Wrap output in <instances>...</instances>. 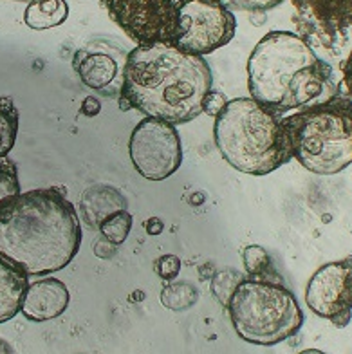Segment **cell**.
Instances as JSON below:
<instances>
[{
    "instance_id": "cell-5",
    "label": "cell",
    "mask_w": 352,
    "mask_h": 354,
    "mask_svg": "<svg viewBox=\"0 0 352 354\" xmlns=\"http://www.w3.org/2000/svg\"><path fill=\"white\" fill-rule=\"evenodd\" d=\"M293 158L318 176H334L352 165V100L336 94L329 102L282 118Z\"/></svg>"
},
{
    "instance_id": "cell-27",
    "label": "cell",
    "mask_w": 352,
    "mask_h": 354,
    "mask_svg": "<svg viewBox=\"0 0 352 354\" xmlns=\"http://www.w3.org/2000/svg\"><path fill=\"white\" fill-rule=\"evenodd\" d=\"M343 85L347 88V96L352 100V53L343 64Z\"/></svg>"
},
{
    "instance_id": "cell-13",
    "label": "cell",
    "mask_w": 352,
    "mask_h": 354,
    "mask_svg": "<svg viewBox=\"0 0 352 354\" xmlns=\"http://www.w3.org/2000/svg\"><path fill=\"white\" fill-rule=\"evenodd\" d=\"M69 289L58 279H42L28 286L22 302L24 317L31 322H47L64 315L69 308Z\"/></svg>"
},
{
    "instance_id": "cell-3",
    "label": "cell",
    "mask_w": 352,
    "mask_h": 354,
    "mask_svg": "<svg viewBox=\"0 0 352 354\" xmlns=\"http://www.w3.org/2000/svg\"><path fill=\"white\" fill-rule=\"evenodd\" d=\"M251 98L277 116L329 102L340 94L333 67L291 31L266 35L248 60Z\"/></svg>"
},
{
    "instance_id": "cell-16",
    "label": "cell",
    "mask_w": 352,
    "mask_h": 354,
    "mask_svg": "<svg viewBox=\"0 0 352 354\" xmlns=\"http://www.w3.org/2000/svg\"><path fill=\"white\" fill-rule=\"evenodd\" d=\"M67 15H69V6L65 0H33L26 8L24 22L35 31H44L64 24Z\"/></svg>"
},
{
    "instance_id": "cell-20",
    "label": "cell",
    "mask_w": 352,
    "mask_h": 354,
    "mask_svg": "<svg viewBox=\"0 0 352 354\" xmlns=\"http://www.w3.org/2000/svg\"><path fill=\"white\" fill-rule=\"evenodd\" d=\"M130 230H132V215L127 210L114 212L100 224V232H102L103 239L114 246L125 243Z\"/></svg>"
},
{
    "instance_id": "cell-28",
    "label": "cell",
    "mask_w": 352,
    "mask_h": 354,
    "mask_svg": "<svg viewBox=\"0 0 352 354\" xmlns=\"http://www.w3.org/2000/svg\"><path fill=\"white\" fill-rule=\"evenodd\" d=\"M0 354H13V347L2 338H0Z\"/></svg>"
},
{
    "instance_id": "cell-15",
    "label": "cell",
    "mask_w": 352,
    "mask_h": 354,
    "mask_svg": "<svg viewBox=\"0 0 352 354\" xmlns=\"http://www.w3.org/2000/svg\"><path fill=\"white\" fill-rule=\"evenodd\" d=\"M28 286L29 277L0 257V324L19 315Z\"/></svg>"
},
{
    "instance_id": "cell-9",
    "label": "cell",
    "mask_w": 352,
    "mask_h": 354,
    "mask_svg": "<svg viewBox=\"0 0 352 354\" xmlns=\"http://www.w3.org/2000/svg\"><path fill=\"white\" fill-rule=\"evenodd\" d=\"M297 35L313 49L338 55L352 44V0H293Z\"/></svg>"
},
{
    "instance_id": "cell-6",
    "label": "cell",
    "mask_w": 352,
    "mask_h": 354,
    "mask_svg": "<svg viewBox=\"0 0 352 354\" xmlns=\"http://www.w3.org/2000/svg\"><path fill=\"white\" fill-rule=\"evenodd\" d=\"M228 311L242 340L271 347L289 340L304 326V313L284 280L244 277L233 291Z\"/></svg>"
},
{
    "instance_id": "cell-11",
    "label": "cell",
    "mask_w": 352,
    "mask_h": 354,
    "mask_svg": "<svg viewBox=\"0 0 352 354\" xmlns=\"http://www.w3.org/2000/svg\"><path fill=\"white\" fill-rule=\"evenodd\" d=\"M306 304L320 318L336 327H347L352 320V257L324 264L311 277Z\"/></svg>"
},
{
    "instance_id": "cell-8",
    "label": "cell",
    "mask_w": 352,
    "mask_h": 354,
    "mask_svg": "<svg viewBox=\"0 0 352 354\" xmlns=\"http://www.w3.org/2000/svg\"><path fill=\"white\" fill-rule=\"evenodd\" d=\"M235 31V15L219 0H181L174 46L190 55L204 56L232 42Z\"/></svg>"
},
{
    "instance_id": "cell-23",
    "label": "cell",
    "mask_w": 352,
    "mask_h": 354,
    "mask_svg": "<svg viewBox=\"0 0 352 354\" xmlns=\"http://www.w3.org/2000/svg\"><path fill=\"white\" fill-rule=\"evenodd\" d=\"M230 11H251V13H264L280 6L284 0H219Z\"/></svg>"
},
{
    "instance_id": "cell-10",
    "label": "cell",
    "mask_w": 352,
    "mask_h": 354,
    "mask_svg": "<svg viewBox=\"0 0 352 354\" xmlns=\"http://www.w3.org/2000/svg\"><path fill=\"white\" fill-rule=\"evenodd\" d=\"M132 165L145 179L163 181L183 163L181 138L176 125L147 118L136 125L129 143Z\"/></svg>"
},
{
    "instance_id": "cell-18",
    "label": "cell",
    "mask_w": 352,
    "mask_h": 354,
    "mask_svg": "<svg viewBox=\"0 0 352 354\" xmlns=\"http://www.w3.org/2000/svg\"><path fill=\"white\" fill-rule=\"evenodd\" d=\"M242 261H244V268L248 271V277H255V279H275L280 280V273L275 270L273 261L269 253L266 252L262 246L251 244V246L244 248L242 252Z\"/></svg>"
},
{
    "instance_id": "cell-22",
    "label": "cell",
    "mask_w": 352,
    "mask_h": 354,
    "mask_svg": "<svg viewBox=\"0 0 352 354\" xmlns=\"http://www.w3.org/2000/svg\"><path fill=\"white\" fill-rule=\"evenodd\" d=\"M20 181H19V168L15 161L4 158L0 159V203L10 199L20 194Z\"/></svg>"
},
{
    "instance_id": "cell-31",
    "label": "cell",
    "mask_w": 352,
    "mask_h": 354,
    "mask_svg": "<svg viewBox=\"0 0 352 354\" xmlns=\"http://www.w3.org/2000/svg\"><path fill=\"white\" fill-rule=\"evenodd\" d=\"M82 354H84V353H82Z\"/></svg>"
},
{
    "instance_id": "cell-21",
    "label": "cell",
    "mask_w": 352,
    "mask_h": 354,
    "mask_svg": "<svg viewBox=\"0 0 352 354\" xmlns=\"http://www.w3.org/2000/svg\"><path fill=\"white\" fill-rule=\"evenodd\" d=\"M242 279H244V275L239 273V271L232 270V268L217 271L214 275V280H212V293H214V297L219 302L223 304L224 308H228L233 291L237 289V286L241 284Z\"/></svg>"
},
{
    "instance_id": "cell-1",
    "label": "cell",
    "mask_w": 352,
    "mask_h": 354,
    "mask_svg": "<svg viewBox=\"0 0 352 354\" xmlns=\"http://www.w3.org/2000/svg\"><path fill=\"white\" fill-rule=\"evenodd\" d=\"M64 187L20 192L0 203V257L28 277L64 270L82 246V226Z\"/></svg>"
},
{
    "instance_id": "cell-29",
    "label": "cell",
    "mask_w": 352,
    "mask_h": 354,
    "mask_svg": "<svg viewBox=\"0 0 352 354\" xmlns=\"http://www.w3.org/2000/svg\"><path fill=\"white\" fill-rule=\"evenodd\" d=\"M298 354H327V353H324V351L320 349H306V351H300Z\"/></svg>"
},
{
    "instance_id": "cell-7",
    "label": "cell",
    "mask_w": 352,
    "mask_h": 354,
    "mask_svg": "<svg viewBox=\"0 0 352 354\" xmlns=\"http://www.w3.org/2000/svg\"><path fill=\"white\" fill-rule=\"evenodd\" d=\"M181 0H102L103 10L138 46L170 44L179 31Z\"/></svg>"
},
{
    "instance_id": "cell-19",
    "label": "cell",
    "mask_w": 352,
    "mask_h": 354,
    "mask_svg": "<svg viewBox=\"0 0 352 354\" xmlns=\"http://www.w3.org/2000/svg\"><path fill=\"white\" fill-rule=\"evenodd\" d=\"M199 300V291L190 282L168 284L161 289V304L172 311H186Z\"/></svg>"
},
{
    "instance_id": "cell-17",
    "label": "cell",
    "mask_w": 352,
    "mask_h": 354,
    "mask_svg": "<svg viewBox=\"0 0 352 354\" xmlns=\"http://www.w3.org/2000/svg\"><path fill=\"white\" fill-rule=\"evenodd\" d=\"M19 109L15 105L13 98L4 96L0 98V159L8 158L15 147L19 136Z\"/></svg>"
},
{
    "instance_id": "cell-24",
    "label": "cell",
    "mask_w": 352,
    "mask_h": 354,
    "mask_svg": "<svg viewBox=\"0 0 352 354\" xmlns=\"http://www.w3.org/2000/svg\"><path fill=\"white\" fill-rule=\"evenodd\" d=\"M156 271L163 280L177 279L181 271V261L176 255H163L156 261Z\"/></svg>"
},
{
    "instance_id": "cell-2",
    "label": "cell",
    "mask_w": 352,
    "mask_h": 354,
    "mask_svg": "<svg viewBox=\"0 0 352 354\" xmlns=\"http://www.w3.org/2000/svg\"><path fill=\"white\" fill-rule=\"evenodd\" d=\"M214 75L203 56L170 44L138 46L129 53L120 93L121 111L181 125L203 114Z\"/></svg>"
},
{
    "instance_id": "cell-4",
    "label": "cell",
    "mask_w": 352,
    "mask_h": 354,
    "mask_svg": "<svg viewBox=\"0 0 352 354\" xmlns=\"http://www.w3.org/2000/svg\"><path fill=\"white\" fill-rule=\"evenodd\" d=\"M253 98H237L215 116L214 136L230 167L250 176H266L293 159L291 141L282 122Z\"/></svg>"
},
{
    "instance_id": "cell-30",
    "label": "cell",
    "mask_w": 352,
    "mask_h": 354,
    "mask_svg": "<svg viewBox=\"0 0 352 354\" xmlns=\"http://www.w3.org/2000/svg\"><path fill=\"white\" fill-rule=\"evenodd\" d=\"M17 2H33V0H17Z\"/></svg>"
},
{
    "instance_id": "cell-12",
    "label": "cell",
    "mask_w": 352,
    "mask_h": 354,
    "mask_svg": "<svg viewBox=\"0 0 352 354\" xmlns=\"http://www.w3.org/2000/svg\"><path fill=\"white\" fill-rule=\"evenodd\" d=\"M129 53L109 38H94L75 53L73 66L85 87L96 93L120 98Z\"/></svg>"
},
{
    "instance_id": "cell-26",
    "label": "cell",
    "mask_w": 352,
    "mask_h": 354,
    "mask_svg": "<svg viewBox=\"0 0 352 354\" xmlns=\"http://www.w3.org/2000/svg\"><path fill=\"white\" fill-rule=\"evenodd\" d=\"M100 111H102V105H100V102H98L94 96H89V98H85L84 103H82V109H80V112H82V114L87 118L96 116V114H100Z\"/></svg>"
},
{
    "instance_id": "cell-25",
    "label": "cell",
    "mask_w": 352,
    "mask_h": 354,
    "mask_svg": "<svg viewBox=\"0 0 352 354\" xmlns=\"http://www.w3.org/2000/svg\"><path fill=\"white\" fill-rule=\"evenodd\" d=\"M228 102H230V100L226 98V94L224 93H221V91H210V93L206 94V98H204L203 112H206L208 116L215 118L219 112L226 107Z\"/></svg>"
},
{
    "instance_id": "cell-14",
    "label": "cell",
    "mask_w": 352,
    "mask_h": 354,
    "mask_svg": "<svg viewBox=\"0 0 352 354\" xmlns=\"http://www.w3.org/2000/svg\"><path fill=\"white\" fill-rule=\"evenodd\" d=\"M80 210L84 215V221L91 228L100 230V224L107 219L109 215L118 210H127V199L116 188L96 185L84 192Z\"/></svg>"
}]
</instances>
